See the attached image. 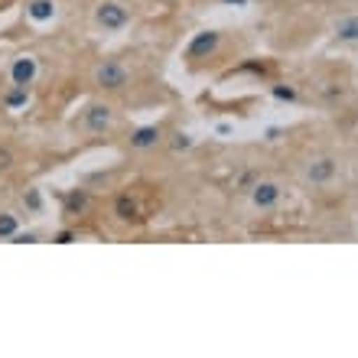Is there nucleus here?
<instances>
[{
  "label": "nucleus",
  "mask_w": 358,
  "mask_h": 358,
  "mask_svg": "<svg viewBox=\"0 0 358 358\" xmlns=\"http://www.w3.org/2000/svg\"><path fill=\"white\" fill-rule=\"evenodd\" d=\"M10 166H13V153L0 150V170H10Z\"/></svg>",
  "instance_id": "6ab92c4d"
},
{
  "label": "nucleus",
  "mask_w": 358,
  "mask_h": 358,
  "mask_svg": "<svg viewBox=\"0 0 358 358\" xmlns=\"http://www.w3.org/2000/svg\"><path fill=\"white\" fill-rule=\"evenodd\" d=\"M114 215L121 218V222H127V225H141L143 218H147L143 215V208H141V202H137L134 196H127V192L114 199Z\"/></svg>",
  "instance_id": "39448f33"
},
{
  "label": "nucleus",
  "mask_w": 358,
  "mask_h": 358,
  "mask_svg": "<svg viewBox=\"0 0 358 358\" xmlns=\"http://www.w3.org/2000/svg\"><path fill=\"white\" fill-rule=\"evenodd\" d=\"M336 36L342 43H358V13H349V17H342L336 23Z\"/></svg>",
  "instance_id": "9b49d317"
},
{
  "label": "nucleus",
  "mask_w": 358,
  "mask_h": 358,
  "mask_svg": "<svg viewBox=\"0 0 358 358\" xmlns=\"http://www.w3.org/2000/svg\"><path fill=\"white\" fill-rule=\"evenodd\" d=\"M222 3H238V7H241V3H248V0H222Z\"/></svg>",
  "instance_id": "412c9836"
},
{
  "label": "nucleus",
  "mask_w": 358,
  "mask_h": 358,
  "mask_svg": "<svg viewBox=\"0 0 358 358\" xmlns=\"http://www.w3.org/2000/svg\"><path fill=\"white\" fill-rule=\"evenodd\" d=\"M306 176H310L313 186H326V182L336 176V160H329V157H326V160H316L310 166V173H306Z\"/></svg>",
  "instance_id": "9d476101"
},
{
  "label": "nucleus",
  "mask_w": 358,
  "mask_h": 358,
  "mask_svg": "<svg viewBox=\"0 0 358 358\" xmlns=\"http://www.w3.org/2000/svg\"><path fill=\"white\" fill-rule=\"evenodd\" d=\"M39 66L33 56H20L13 66H10V82L13 85H33V78H36Z\"/></svg>",
  "instance_id": "0eeeda50"
},
{
  "label": "nucleus",
  "mask_w": 358,
  "mask_h": 358,
  "mask_svg": "<svg viewBox=\"0 0 358 358\" xmlns=\"http://www.w3.org/2000/svg\"><path fill=\"white\" fill-rule=\"evenodd\" d=\"M218 43H222V33H218V29H202V33H196V36H192V43H189V49H186V56L189 59H208L218 49Z\"/></svg>",
  "instance_id": "7ed1b4c3"
},
{
  "label": "nucleus",
  "mask_w": 358,
  "mask_h": 358,
  "mask_svg": "<svg viewBox=\"0 0 358 358\" xmlns=\"http://www.w3.org/2000/svg\"><path fill=\"white\" fill-rule=\"evenodd\" d=\"M192 141H189V134H176V141H173V150H189Z\"/></svg>",
  "instance_id": "2eb2a0df"
},
{
  "label": "nucleus",
  "mask_w": 358,
  "mask_h": 358,
  "mask_svg": "<svg viewBox=\"0 0 358 358\" xmlns=\"http://www.w3.org/2000/svg\"><path fill=\"white\" fill-rule=\"evenodd\" d=\"M163 137V131L157 127V124H147V127H137V131L131 134V147L134 150H150V147H157Z\"/></svg>",
  "instance_id": "6e6552de"
},
{
  "label": "nucleus",
  "mask_w": 358,
  "mask_h": 358,
  "mask_svg": "<svg viewBox=\"0 0 358 358\" xmlns=\"http://www.w3.org/2000/svg\"><path fill=\"white\" fill-rule=\"evenodd\" d=\"M27 202H29V208H39V192H29Z\"/></svg>",
  "instance_id": "aec40b11"
},
{
  "label": "nucleus",
  "mask_w": 358,
  "mask_h": 358,
  "mask_svg": "<svg viewBox=\"0 0 358 358\" xmlns=\"http://www.w3.org/2000/svg\"><path fill=\"white\" fill-rule=\"evenodd\" d=\"M248 192H251V202H255L257 208H264V212L280 202V186H277V182H267V179H257Z\"/></svg>",
  "instance_id": "20e7f679"
},
{
  "label": "nucleus",
  "mask_w": 358,
  "mask_h": 358,
  "mask_svg": "<svg viewBox=\"0 0 358 358\" xmlns=\"http://www.w3.org/2000/svg\"><path fill=\"white\" fill-rule=\"evenodd\" d=\"M82 124H85V131H92V134H104L114 124V111L108 104H92L85 111V121Z\"/></svg>",
  "instance_id": "423d86ee"
},
{
  "label": "nucleus",
  "mask_w": 358,
  "mask_h": 358,
  "mask_svg": "<svg viewBox=\"0 0 358 358\" xmlns=\"http://www.w3.org/2000/svg\"><path fill=\"white\" fill-rule=\"evenodd\" d=\"M88 208V192L85 189H76V192H69L66 196V215H78V212H85Z\"/></svg>",
  "instance_id": "f8f14e48"
},
{
  "label": "nucleus",
  "mask_w": 358,
  "mask_h": 358,
  "mask_svg": "<svg viewBox=\"0 0 358 358\" xmlns=\"http://www.w3.org/2000/svg\"><path fill=\"white\" fill-rule=\"evenodd\" d=\"M10 241H17V245H29V241H36V235H33V231H17Z\"/></svg>",
  "instance_id": "dca6fc26"
},
{
  "label": "nucleus",
  "mask_w": 358,
  "mask_h": 358,
  "mask_svg": "<svg viewBox=\"0 0 358 358\" xmlns=\"http://www.w3.org/2000/svg\"><path fill=\"white\" fill-rule=\"evenodd\" d=\"M17 231H20L17 215H10V212H3V215H0V238H13Z\"/></svg>",
  "instance_id": "4468645a"
},
{
  "label": "nucleus",
  "mask_w": 358,
  "mask_h": 358,
  "mask_svg": "<svg viewBox=\"0 0 358 358\" xmlns=\"http://www.w3.org/2000/svg\"><path fill=\"white\" fill-rule=\"evenodd\" d=\"M127 82H131V72H127L121 62H114V59L94 69V85L104 88V92H121Z\"/></svg>",
  "instance_id": "f03ea898"
},
{
  "label": "nucleus",
  "mask_w": 358,
  "mask_h": 358,
  "mask_svg": "<svg viewBox=\"0 0 358 358\" xmlns=\"http://www.w3.org/2000/svg\"><path fill=\"white\" fill-rule=\"evenodd\" d=\"M27 17L36 20V23H49V20L56 17V0H29Z\"/></svg>",
  "instance_id": "1a4fd4ad"
},
{
  "label": "nucleus",
  "mask_w": 358,
  "mask_h": 358,
  "mask_svg": "<svg viewBox=\"0 0 358 358\" xmlns=\"http://www.w3.org/2000/svg\"><path fill=\"white\" fill-rule=\"evenodd\" d=\"M94 23H98L104 33H117V29H124L131 23V13H127V7L117 3V0H101V3L94 7Z\"/></svg>",
  "instance_id": "f257e3e1"
},
{
  "label": "nucleus",
  "mask_w": 358,
  "mask_h": 358,
  "mask_svg": "<svg viewBox=\"0 0 358 358\" xmlns=\"http://www.w3.org/2000/svg\"><path fill=\"white\" fill-rule=\"evenodd\" d=\"M76 231H69V228H66V231H59V235L56 238H52V241H59V245H69V241H76Z\"/></svg>",
  "instance_id": "f3484780"
},
{
  "label": "nucleus",
  "mask_w": 358,
  "mask_h": 358,
  "mask_svg": "<svg viewBox=\"0 0 358 358\" xmlns=\"http://www.w3.org/2000/svg\"><path fill=\"white\" fill-rule=\"evenodd\" d=\"M27 101H29V85H13L3 94V104H7V108H23Z\"/></svg>",
  "instance_id": "ddd939ff"
},
{
  "label": "nucleus",
  "mask_w": 358,
  "mask_h": 358,
  "mask_svg": "<svg viewBox=\"0 0 358 358\" xmlns=\"http://www.w3.org/2000/svg\"><path fill=\"white\" fill-rule=\"evenodd\" d=\"M273 94H277L280 101H293V98H296V92H293V88H273Z\"/></svg>",
  "instance_id": "a211bd4d"
}]
</instances>
